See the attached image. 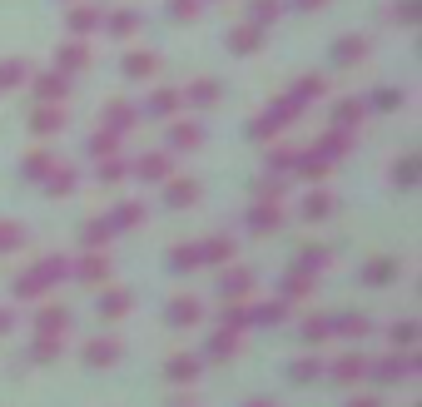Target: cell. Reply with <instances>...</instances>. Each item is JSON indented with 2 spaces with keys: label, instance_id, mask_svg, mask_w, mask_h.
I'll use <instances>...</instances> for the list:
<instances>
[{
  "label": "cell",
  "instance_id": "cell-1",
  "mask_svg": "<svg viewBox=\"0 0 422 407\" xmlns=\"http://www.w3.org/2000/svg\"><path fill=\"white\" fill-rule=\"evenodd\" d=\"M258 407H268V403H258Z\"/></svg>",
  "mask_w": 422,
  "mask_h": 407
}]
</instances>
